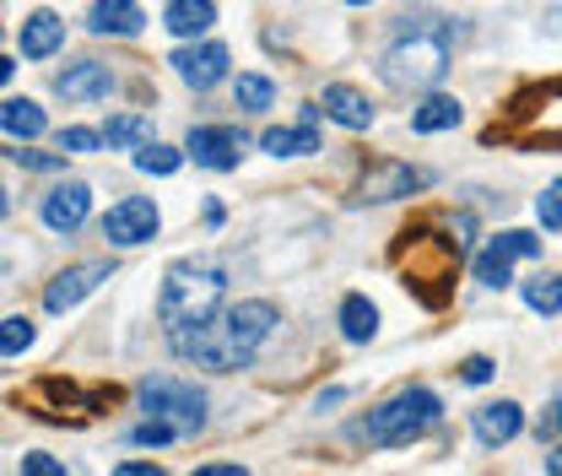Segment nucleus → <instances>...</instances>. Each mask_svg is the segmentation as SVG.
Returning a JSON list of instances; mask_svg holds the SVG:
<instances>
[{"label":"nucleus","mask_w":562,"mask_h":476,"mask_svg":"<svg viewBox=\"0 0 562 476\" xmlns=\"http://www.w3.org/2000/svg\"><path fill=\"white\" fill-rule=\"evenodd\" d=\"M460 120H465V109H460V98H454V92H427L417 109H412V131H417V136L454 131Z\"/></svg>","instance_id":"nucleus-19"},{"label":"nucleus","mask_w":562,"mask_h":476,"mask_svg":"<svg viewBox=\"0 0 562 476\" xmlns=\"http://www.w3.org/2000/svg\"><path fill=\"white\" fill-rule=\"evenodd\" d=\"M98 146H109L103 141V131H87V125H70V131H60V152H98Z\"/></svg>","instance_id":"nucleus-36"},{"label":"nucleus","mask_w":562,"mask_h":476,"mask_svg":"<svg viewBox=\"0 0 562 476\" xmlns=\"http://www.w3.org/2000/svg\"><path fill=\"white\" fill-rule=\"evenodd\" d=\"M427 185H432V174H427V168L395 163V157H379V163H368V168H362V179H357L351 201L357 206L406 201V196H417V190H427Z\"/></svg>","instance_id":"nucleus-8"},{"label":"nucleus","mask_w":562,"mask_h":476,"mask_svg":"<svg viewBox=\"0 0 562 476\" xmlns=\"http://www.w3.org/2000/svg\"><path fill=\"white\" fill-rule=\"evenodd\" d=\"M547 476H562V444L552 450V455H547Z\"/></svg>","instance_id":"nucleus-42"},{"label":"nucleus","mask_w":562,"mask_h":476,"mask_svg":"<svg viewBox=\"0 0 562 476\" xmlns=\"http://www.w3.org/2000/svg\"><path fill=\"white\" fill-rule=\"evenodd\" d=\"M157 206L146 201V196H125V201L109 206V217H103V239L109 244H120V250H136V244H146L151 233H157Z\"/></svg>","instance_id":"nucleus-10"},{"label":"nucleus","mask_w":562,"mask_h":476,"mask_svg":"<svg viewBox=\"0 0 562 476\" xmlns=\"http://www.w3.org/2000/svg\"><path fill=\"white\" fill-rule=\"evenodd\" d=\"M222 325H227L233 346H244V352L255 357V352H260V341L277 331V303H266V298H244V303L222 309Z\"/></svg>","instance_id":"nucleus-13"},{"label":"nucleus","mask_w":562,"mask_h":476,"mask_svg":"<svg viewBox=\"0 0 562 476\" xmlns=\"http://www.w3.org/2000/svg\"><path fill=\"white\" fill-rule=\"evenodd\" d=\"M103 141L109 146H151V120L146 114H114L109 125H103Z\"/></svg>","instance_id":"nucleus-25"},{"label":"nucleus","mask_w":562,"mask_h":476,"mask_svg":"<svg viewBox=\"0 0 562 476\" xmlns=\"http://www.w3.org/2000/svg\"><path fill=\"white\" fill-rule=\"evenodd\" d=\"M536 222H541L547 233H562V179H552V185L536 196Z\"/></svg>","instance_id":"nucleus-31"},{"label":"nucleus","mask_w":562,"mask_h":476,"mask_svg":"<svg viewBox=\"0 0 562 476\" xmlns=\"http://www.w3.org/2000/svg\"><path fill=\"white\" fill-rule=\"evenodd\" d=\"M44 125H49V120H44V109H38L33 98H5V103H0V131L11 141L44 136Z\"/></svg>","instance_id":"nucleus-22"},{"label":"nucleus","mask_w":562,"mask_h":476,"mask_svg":"<svg viewBox=\"0 0 562 476\" xmlns=\"http://www.w3.org/2000/svg\"><path fill=\"white\" fill-rule=\"evenodd\" d=\"M16 476H66V461H60V455H49V450H33V455H22Z\"/></svg>","instance_id":"nucleus-35"},{"label":"nucleus","mask_w":562,"mask_h":476,"mask_svg":"<svg viewBox=\"0 0 562 476\" xmlns=\"http://www.w3.org/2000/svg\"><path fill=\"white\" fill-rule=\"evenodd\" d=\"M211 22H216V5L211 0H168V11H162V27L173 38H201Z\"/></svg>","instance_id":"nucleus-21"},{"label":"nucleus","mask_w":562,"mask_h":476,"mask_svg":"<svg viewBox=\"0 0 562 476\" xmlns=\"http://www.w3.org/2000/svg\"><path fill=\"white\" fill-rule=\"evenodd\" d=\"M476 439L487 444V450H497V444H508L519 428H525V411H519V401H492V407H476Z\"/></svg>","instance_id":"nucleus-18"},{"label":"nucleus","mask_w":562,"mask_h":476,"mask_svg":"<svg viewBox=\"0 0 562 476\" xmlns=\"http://www.w3.org/2000/svg\"><path fill=\"white\" fill-rule=\"evenodd\" d=\"M114 476H168V472L151 466V461H125V466H114Z\"/></svg>","instance_id":"nucleus-39"},{"label":"nucleus","mask_w":562,"mask_h":476,"mask_svg":"<svg viewBox=\"0 0 562 476\" xmlns=\"http://www.w3.org/2000/svg\"><path fill=\"white\" fill-rule=\"evenodd\" d=\"M27 346H33V320H27V314H11V320L0 325V352H5V357H22Z\"/></svg>","instance_id":"nucleus-30"},{"label":"nucleus","mask_w":562,"mask_h":476,"mask_svg":"<svg viewBox=\"0 0 562 476\" xmlns=\"http://www.w3.org/2000/svg\"><path fill=\"white\" fill-rule=\"evenodd\" d=\"M449 44H454V27L438 22V16H406L395 44L379 55V81L395 87V92H432L449 70Z\"/></svg>","instance_id":"nucleus-1"},{"label":"nucleus","mask_w":562,"mask_h":476,"mask_svg":"<svg viewBox=\"0 0 562 476\" xmlns=\"http://www.w3.org/2000/svg\"><path fill=\"white\" fill-rule=\"evenodd\" d=\"M173 439H179V428H173V422H157V417H146V422H136V428H131V444H146V450L173 444Z\"/></svg>","instance_id":"nucleus-33"},{"label":"nucleus","mask_w":562,"mask_h":476,"mask_svg":"<svg viewBox=\"0 0 562 476\" xmlns=\"http://www.w3.org/2000/svg\"><path fill=\"white\" fill-rule=\"evenodd\" d=\"M55 92L70 98V103H98V98L114 92V70L103 60H76V66H66L55 76Z\"/></svg>","instance_id":"nucleus-15"},{"label":"nucleus","mask_w":562,"mask_h":476,"mask_svg":"<svg viewBox=\"0 0 562 476\" xmlns=\"http://www.w3.org/2000/svg\"><path fill=\"white\" fill-rule=\"evenodd\" d=\"M562 433V401H552V407L536 417V439H558Z\"/></svg>","instance_id":"nucleus-37"},{"label":"nucleus","mask_w":562,"mask_h":476,"mask_svg":"<svg viewBox=\"0 0 562 476\" xmlns=\"http://www.w3.org/2000/svg\"><path fill=\"white\" fill-rule=\"evenodd\" d=\"M87 27L92 33H114V38H136L140 27H146V11H140L136 0H92Z\"/></svg>","instance_id":"nucleus-17"},{"label":"nucleus","mask_w":562,"mask_h":476,"mask_svg":"<svg viewBox=\"0 0 562 476\" xmlns=\"http://www.w3.org/2000/svg\"><path fill=\"white\" fill-rule=\"evenodd\" d=\"M60 44H66V22H60L55 11H33V16L22 22V55H27V60H49Z\"/></svg>","instance_id":"nucleus-20"},{"label":"nucleus","mask_w":562,"mask_h":476,"mask_svg":"<svg viewBox=\"0 0 562 476\" xmlns=\"http://www.w3.org/2000/svg\"><path fill=\"white\" fill-rule=\"evenodd\" d=\"M519 298H525V309H536V314H562V276L525 281V287H519Z\"/></svg>","instance_id":"nucleus-27"},{"label":"nucleus","mask_w":562,"mask_h":476,"mask_svg":"<svg viewBox=\"0 0 562 476\" xmlns=\"http://www.w3.org/2000/svg\"><path fill=\"white\" fill-rule=\"evenodd\" d=\"M487 250L503 255V261H536V255H541V239L525 233V228H503L497 239H487Z\"/></svg>","instance_id":"nucleus-26"},{"label":"nucleus","mask_w":562,"mask_h":476,"mask_svg":"<svg viewBox=\"0 0 562 476\" xmlns=\"http://www.w3.org/2000/svg\"><path fill=\"white\" fill-rule=\"evenodd\" d=\"M179 163H184V152H179V146H162V141H151V146H140L136 152V168L140 174H151V179L179 174Z\"/></svg>","instance_id":"nucleus-28"},{"label":"nucleus","mask_w":562,"mask_h":476,"mask_svg":"<svg viewBox=\"0 0 562 476\" xmlns=\"http://www.w3.org/2000/svg\"><path fill=\"white\" fill-rule=\"evenodd\" d=\"M87 211H92V190H87L81 179L55 185V190L44 196V206H38V217H44L49 233H76V228L87 222Z\"/></svg>","instance_id":"nucleus-14"},{"label":"nucleus","mask_w":562,"mask_h":476,"mask_svg":"<svg viewBox=\"0 0 562 476\" xmlns=\"http://www.w3.org/2000/svg\"><path fill=\"white\" fill-rule=\"evenodd\" d=\"M109 276H114L109 261H81V266H66V272L44 287V309H49V314H66V309H76L87 292H98Z\"/></svg>","instance_id":"nucleus-11"},{"label":"nucleus","mask_w":562,"mask_h":476,"mask_svg":"<svg viewBox=\"0 0 562 476\" xmlns=\"http://www.w3.org/2000/svg\"><path fill=\"white\" fill-rule=\"evenodd\" d=\"M244 146H249V136H244L238 125H195V131L184 136V157H195L211 174H227V168H238Z\"/></svg>","instance_id":"nucleus-9"},{"label":"nucleus","mask_w":562,"mask_h":476,"mask_svg":"<svg viewBox=\"0 0 562 476\" xmlns=\"http://www.w3.org/2000/svg\"><path fill=\"white\" fill-rule=\"evenodd\" d=\"M347 5H368V0H347Z\"/></svg>","instance_id":"nucleus-43"},{"label":"nucleus","mask_w":562,"mask_h":476,"mask_svg":"<svg viewBox=\"0 0 562 476\" xmlns=\"http://www.w3.org/2000/svg\"><path fill=\"white\" fill-rule=\"evenodd\" d=\"M222 298H227V276L222 266L206 261H179L173 272L162 276V298H157V320L162 331H190V325H211L222 314Z\"/></svg>","instance_id":"nucleus-2"},{"label":"nucleus","mask_w":562,"mask_h":476,"mask_svg":"<svg viewBox=\"0 0 562 476\" xmlns=\"http://www.w3.org/2000/svg\"><path fill=\"white\" fill-rule=\"evenodd\" d=\"M406 255H412L401 266L406 287L417 292L422 303H443V292L432 281H454V272H460V244L454 239H432L427 228H417V233H406Z\"/></svg>","instance_id":"nucleus-5"},{"label":"nucleus","mask_w":562,"mask_h":476,"mask_svg":"<svg viewBox=\"0 0 562 476\" xmlns=\"http://www.w3.org/2000/svg\"><path fill=\"white\" fill-rule=\"evenodd\" d=\"M558 401H562V390H558Z\"/></svg>","instance_id":"nucleus-44"},{"label":"nucleus","mask_w":562,"mask_h":476,"mask_svg":"<svg viewBox=\"0 0 562 476\" xmlns=\"http://www.w3.org/2000/svg\"><path fill=\"white\" fill-rule=\"evenodd\" d=\"M140 407L157 422H173L179 433H201L206 428V390L195 379H179V374H146L140 379Z\"/></svg>","instance_id":"nucleus-4"},{"label":"nucleus","mask_w":562,"mask_h":476,"mask_svg":"<svg viewBox=\"0 0 562 476\" xmlns=\"http://www.w3.org/2000/svg\"><path fill=\"white\" fill-rule=\"evenodd\" d=\"M233 98H238V109H249V114H260V109H271V98H277V87H271L266 76H255V70H244V76L233 81Z\"/></svg>","instance_id":"nucleus-29"},{"label":"nucleus","mask_w":562,"mask_h":476,"mask_svg":"<svg viewBox=\"0 0 562 476\" xmlns=\"http://www.w3.org/2000/svg\"><path fill=\"white\" fill-rule=\"evenodd\" d=\"M341 336L351 346H368V341L379 336V309L362 292H347V303H341Z\"/></svg>","instance_id":"nucleus-24"},{"label":"nucleus","mask_w":562,"mask_h":476,"mask_svg":"<svg viewBox=\"0 0 562 476\" xmlns=\"http://www.w3.org/2000/svg\"><path fill=\"white\" fill-rule=\"evenodd\" d=\"M260 152H271V157H308V152H319V136H314V125H271V131H260Z\"/></svg>","instance_id":"nucleus-23"},{"label":"nucleus","mask_w":562,"mask_h":476,"mask_svg":"<svg viewBox=\"0 0 562 476\" xmlns=\"http://www.w3.org/2000/svg\"><path fill=\"white\" fill-rule=\"evenodd\" d=\"M319 109H325V120H336L341 131H368V125H373V103H368V92H357V87H347V81H330L325 98H319Z\"/></svg>","instance_id":"nucleus-16"},{"label":"nucleus","mask_w":562,"mask_h":476,"mask_svg":"<svg viewBox=\"0 0 562 476\" xmlns=\"http://www.w3.org/2000/svg\"><path fill=\"white\" fill-rule=\"evenodd\" d=\"M173 76L184 81V87H195V92H206V87H216L222 76H227V44H216V38H206V44H184V49H173Z\"/></svg>","instance_id":"nucleus-12"},{"label":"nucleus","mask_w":562,"mask_h":476,"mask_svg":"<svg viewBox=\"0 0 562 476\" xmlns=\"http://www.w3.org/2000/svg\"><path fill=\"white\" fill-rule=\"evenodd\" d=\"M195 476H249V472H244V466H201Z\"/></svg>","instance_id":"nucleus-41"},{"label":"nucleus","mask_w":562,"mask_h":476,"mask_svg":"<svg viewBox=\"0 0 562 476\" xmlns=\"http://www.w3.org/2000/svg\"><path fill=\"white\" fill-rule=\"evenodd\" d=\"M341 401H347V390H341V385H330V390H319V396H314V407H319V411L341 407Z\"/></svg>","instance_id":"nucleus-40"},{"label":"nucleus","mask_w":562,"mask_h":476,"mask_svg":"<svg viewBox=\"0 0 562 476\" xmlns=\"http://www.w3.org/2000/svg\"><path fill=\"white\" fill-rule=\"evenodd\" d=\"M508 131L525 146H562V81H547L508 109Z\"/></svg>","instance_id":"nucleus-7"},{"label":"nucleus","mask_w":562,"mask_h":476,"mask_svg":"<svg viewBox=\"0 0 562 476\" xmlns=\"http://www.w3.org/2000/svg\"><path fill=\"white\" fill-rule=\"evenodd\" d=\"M460 379H465V385H487L492 379V357H465V363H460Z\"/></svg>","instance_id":"nucleus-38"},{"label":"nucleus","mask_w":562,"mask_h":476,"mask_svg":"<svg viewBox=\"0 0 562 476\" xmlns=\"http://www.w3.org/2000/svg\"><path fill=\"white\" fill-rule=\"evenodd\" d=\"M438 396L432 390H422V385H406V390H395L384 407H373L351 433L357 439H368V444H384V450H395V444H417L427 428H438Z\"/></svg>","instance_id":"nucleus-3"},{"label":"nucleus","mask_w":562,"mask_h":476,"mask_svg":"<svg viewBox=\"0 0 562 476\" xmlns=\"http://www.w3.org/2000/svg\"><path fill=\"white\" fill-rule=\"evenodd\" d=\"M168 346L184 357V363H195V368H211V374H238V368H249L255 357L244 352V346H233L227 336V325H222V314L211 320V325H190V331H173Z\"/></svg>","instance_id":"nucleus-6"},{"label":"nucleus","mask_w":562,"mask_h":476,"mask_svg":"<svg viewBox=\"0 0 562 476\" xmlns=\"http://www.w3.org/2000/svg\"><path fill=\"white\" fill-rule=\"evenodd\" d=\"M5 157L22 163V168H33V174H55V168H66V152H27V146H11Z\"/></svg>","instance_id":"nucleus-34"},{"label":"nucleus","mask_w":562,"mask_h":476,"mask_svg":"<svg viewBox=\"0 0 562 476\" xmlns=\"http://www.w3.org/2000/svg\"><path fill=\"white\" fill-rule=\"evenodd\" d=\"M476 281H482V287H508V281H514V261L482 250V255H476Z\"/></svg>","instance_id":"nucleus-32"}]
</instances>
